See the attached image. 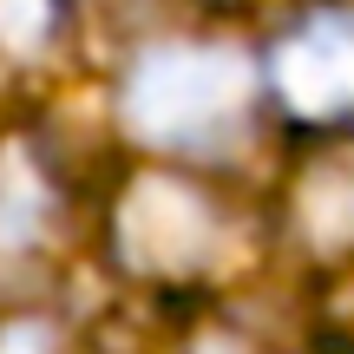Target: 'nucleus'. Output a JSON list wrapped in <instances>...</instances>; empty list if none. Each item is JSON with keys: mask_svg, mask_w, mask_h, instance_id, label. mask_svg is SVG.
Listing matches in <instances>:
<instances>
[{"mask_svg": "<svg viewBox=\"0 0 354 354\" xmlns=\"http://www.w3.org/2000/svg\"><path fill=\"white\" fill-rule=\"evenodd\" d=\"M263 92V66L230 39H158L118 79V125L171 165L230 158L256 131Z\"/></svg>", "mask_w": 354, "mask_h": 354, "instance_id": "obj_1", "label": "nucleus"}, {"mask_svg": "<svg viewBox=\"0 0 354 354\" xmlns=\"http://www.w3.org/2000/svg\"><path fill=\"white\" fill-rule=\"evenodd\" d=\"M236 216L210 177L184 165H145L112 190L105 210V256L138 289H203L230 263Z\"/></svg>", "mask_w": 354, "mask_h": 354, "instance_id": "obj_2", "label": "nucleus"}, {"mask_svg": "<svg viewBox=\"0 0 354 354\" xmlns=\"http://www.w3.org/2000/svg\"><path fill=\"white\" fill-rule=\"evenodd\" d=\"M263 86L276 112L308 131H354V7L295 13L263 53Z\"/></svg>", "mask_w": 354, "mask_h": 354, "instance_id": "obj_3", "label": "nucleus"}, {"mask_svg": "<svg viewBox=\"0 0 354 354\" xmlns=\"http://www.w3.org/2000/svg\"><path fill=\"white\" fill-rule=\"evenodd\" d=\"M276 236L315 276L354 269V131H315L282 177Z\"/></svg>", "mask_w": 354, "mask_h": 354, "instance_id": "obj_4", "label": "nucleus"}, {"mask_svg": "<svg viewBox=\"0 0 354 354\" xmlns=\"http://www.w3.org/2000/svg\"><path fill=\"white\" fill-rule=\"evenodd\" d=\"M66 171L26 131L0 138V282H33L66 243Z\"/></svg>", "mask_w": 354, "mask_h": 354, "instance_id": "obj_5", "label": "nucleus"}, {"mask_svg": "<svg viewBox=\"0 0 354 354\" xmlns=\"http://www.w3.org/2000/svg\"><path fill=\"white\" fill-rule=\"evenodd\" d=\"M66 33V0H0V73L39 66Z\"/></svg>", "mask_w": 354, "mask_h": 354, "instance_id": "obj_6", "label": "nucleus"}, {"mask_svg": "<svg viewBox=\"0 0 354 354\" xmlns=\"http://www.w3.org/2000/svg\"><path fill=\"white\" fill-rule=\"evenodd\" d=\"M210 7H236V0H210Z\"/></svg>", "mask_w": 354, "mask_h": 354, "instance_id": "obj_7", "label": "nucleus"}]
</instances>
